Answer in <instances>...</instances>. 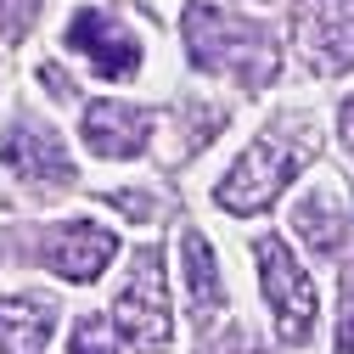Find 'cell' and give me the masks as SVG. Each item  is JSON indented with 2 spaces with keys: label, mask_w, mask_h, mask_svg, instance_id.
<instances>
[{
  "label": "cell",
  "mask_w": 354,
  "mask_h": 354,
  "mask_svg": "<svg viewBox=\"0 0 354 354\" xmlns=\"http://www.w3.org/2000/svg\"><path fill=\"white\" fill-rule=\"evenodd\" d=\"M0 158H6V169L17 174L23 186H46V192L73 186V163H68V152H62V141H57V129H39V124H28V118L12 124Z\"/></svg>",
  "instance_id": "7"
},
{
  "label": "cell",
  "mask_w": 354,
  "mask_h": 354,
  "mask_svg": "<svg viewBox=\"0 0 354 354\" xmlns=\"http://www.w3.org/2000/svg\"><path fill=\"white\" fill-rule=\"evenodd\" d=\"M34 12H39V0H0V39H17L28 34V23H34Z\"/></svg>",
  "instance_id": "15"
},
{
  "label": "cell",
  "mask_w": 354,
  "mask_h": 354,
  "mask_svg": "<svg viewBox=\"0 0 354 354\" xmlns=\"http://www.w3.org/2000/svg\"><path fill=\"white\" fill-rule=\"evenodd\" d=\"M298 46L315 73L354 68V0H304L298 6Z\"/></svg>",
  "instance_id": "5"
},
{
  "label": "cell",
  "mask_w": 354,
  "mask_h": 354,
  "mask_svg": "<svg viewBox=\"0 0 354 354\" xmlns=\"http://www.w3.org/2000/svg\"><path fill=\"white\" fill-rule=\"evenodd\" d=\"M118 253V236L91 225V219H73V225H57V236L46 242V264L68 281H96Z\"/></svg>",
  "instance_id": "8"
},
{
  "label": "cell",
  "mask_w": 354,
  "mask_h": 354,
  "mask_svg": "<svg viewBox=\"0 0 354 354\" xmlns=\"http://www.w3.org/2000/svg\"><path fill=\"white\" fill-rule=\"evenodd\" d=\"M259 281H264V298L276 309V326L287 343H304L309 326H315V281L304 276V264L292 259V248L281 236H259Z\"/></svg>",
  "instance_id": "4"
},
{
  "label": "cell",
  "mask_w": 354,
  "mask_h": 354,
  "mask_svg": "<svg viewBox=\"0 0 354 354\" xmlns=\"http://www.w3.org/2000/svg\"><path fill=\"white\" fill-rule=\"evenodd\" d=\"M51 315H57V309L46 298H34V292L0 298V354H46Z\"/></svg>",
  "instance_id": "11"
},
{
  "label": "cell",
  "mask_w": 354,
  "mask_h": 354,
  "mask_svg": "<svg viewBox=\"0 0 354 354\" xmlns=\"http://www.w3.org/2000/svg\"><path fill=\"white\" fill-rule=\"evenodd\" d=\"M337 129H343V147L354 152V96L343 102V113H337Z\"/></svg>",
  "instance_id": "17"
},
{
  "label": "cell",
  "mask_w": 354,
  "mask_h": 354,
  "mask_svg": "<svg viewBox=\"0 0 354 354\" xmlns=\"http://www.w3.org/2000/svg\"><path fill=\"white\" fill-rule=\"evenodd\" d=\"M113 332L129 348H141V354H163L169 348L174 321H169V281H163V253L158 248L136 253V276H129V287L118 292Z\"/></svg>",
  "instance_id": "3"
},
{
  "label": "cell",
  "mask_w": 354,
  "mask_h": 354,
  "mask_svg": "<svg viewBox=\"0 0 354 354\" xmlns=\"http://www.w3.org/2000/svg\"><path fill=\"white\" fill-rule=\"evenodd\" d=\"M315 158V141H309V129L298 124H281L270 129V136H259L231 169H225V180H219V208H231V214H259V208H270L281 197V186L292 180V174Z\"/></svg>",
  "instance_id": "2"
},
{
  "label": "cell",
  "mask_w": 354,
  "mask_h": 354,
  "mask_svg": "<svg viewBox=\"0 0 354 354\" xmlns=\"http://www.w3.org/2000/svg\"><path fill=\"white\" fill-rule=\"evenodd\" d=\"M292 231L315 248L321 259H337L343 242L354 236V208H348V197H343L337 186H315V192L292 208Z\"/></svg>",
  "instance_id": "10"
},
{
  "label": "cell",
  "mask_w": 354,
  "mask_h": 354,
  "mask_svg": "<svg viewBox=\"0 0 354 354\" xmlns=\"http://www.w3.org/2000/svg\"><path fill=\"white\" fill-rule=\"evenodd\" d=\"M180 34H186V51H192V62L203 73H231L236 84H248V91H259V84L276 79V39H270V28H259L242 12L192 0L186 17H180Z\"/></svg>",
  "instance_id": "1"
},
{
  "label": "cell",
  "mask_w": 354,
  "mask_h": 354,
  "mask_svg": "<svg viewBox=\"0 0 354 354\" xmlns=\"http://www.w3.org/2000/svg\"><path fill=\"white\" fill-rule=\"evenodd\" d=\"M337 354H354V264L343 276V321H337Z\"/></svg>",
  "instance_id": "16"
},
{
  "label": "cell",
  "mask_w": 354,
  "mask_h": 354,
  "mask_svg": "<svg viewBox=\"0 0 354 354\" xmlns=\"http://www.w3.org/2000/svg\"><path fill=\"white\" fill-rule=\"evenodd\" d=\"M68 51H79L102 79H129V73L141 68V39L129 34L113 12H102V6L79 12L68 23Z\"/></svg>",
  "instance_id": "6"
},
{
  "label": "cell",
  "mask_w": 354,
  "mask_h": 354,
  "mask_svg": "<svg viewBox=\"0 0 354 354\" xmlns=\"http://www.w3.org/2000/svg\"><path fill=\"white\" fill-rule=\"evenodd\" d=\"M68 354H118V337H113V321L102 315H84L68 337Z\"/></svg>",
  "instance_id": "13"
},
{
  "label": "cell",
  "mask_w": 354,
  "mask_h": 354,
  "mask_svg": "<svg viewBox=\"0 0 354 354\" xmlns=\"http://www.w3.org/2000/svg\"><path fill=\"white\" fill-rule=\"evenodd\" d=\"M197 354H264V343H259L248 326H236V321H231V326H219Z\"/></svg>",
  "instance_id": "14"
},
{
  "label": "cell",
  "mask_w": 354,
  "mask_h": 354,
  "mask_svg": "<svg viewBox=\"0 0 354 354\" xmlns=\"http://www.w3.org/2000/svg\"><path fill=\"white\" fill-rule=\"evenodd\" d=\"M152 136V113L129 107V102H96L84 107V147L96 158H141Z\"/></svg>",
  "instance_id": "9"
},
{
  "label": "cell",
  "mask_w": 354,
  "mask_h": 354,
  "mask_svg": "<svg viewBox=\"0 0 354 354\" xmlns=\"http://www.w3.org/2000/svg\"><path fill=\"white\" fill-rule=\"evenodd\" d=\"M180 264H186V298H192V315H214L225 304V287H219V264H214V248L203 231H180Z\"/></svg>",
  "instance_id": "12"
}]
</instances>
